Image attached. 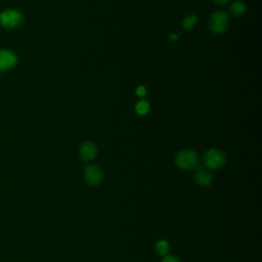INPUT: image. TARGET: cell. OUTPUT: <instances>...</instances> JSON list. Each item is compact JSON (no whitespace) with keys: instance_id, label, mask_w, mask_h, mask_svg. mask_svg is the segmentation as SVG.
<instances>
[{"instance_id":"6","label":"cell","mask_w":262,"mask_h":262,"mask_svg":"<svg viewBox=\"0 0 262 262\" xmlns=\"http://www.w3.org/2000/svg\"><path fill=\"white\" fill-rule=\"evenodd\" d=\"M17 63L18 56L15 52L9 49H0V72L12 70Z\"/></svg>"},{"instance_id":"12","label":"cell","mask_w":262,"mask_h":262,"mask_svg":"<svg viewBox=\"0 0 262 262\" xmlns=\"http://www.w3.org/2000/svg\"><path fill=\"white\" fill-rule=\"evenodd\" d=\"M136 111L139 115H147L150 111V104L147 101H140L136 106Z\"/></svg>"},{"instance_id":"14","label":"cell","mask_w":262,"mask_h":262,"mask_svg":"<svg viewBox=\"0 0 262 262\" xmlns=\"http://www.w3.org/2000/svg\"><path fill=\"white\" fill-rule=\"evenodd\" d=\"M137 93H138V95H139V96L144 97V96L146 95V93H147V89H146V87H145V86H140V87L137 89Z\"/></svg>"},{"instance_id":"7","label":"cell","mask_w":262,"mask_h":262,"mask_svg":"<svg viewBox=\"0 0 262 262\" xmlns=\"http://www.w3.org/2000/svg\"><path fill=\"white\" fill-rule=\"evenodd\" d=\"M194 180L201 186H209L213 181V176L209 169L204 166H198L194 169Z\"/></svg>"},{"instance_id":"13","label":"cell","mask_w":262,"mask_h":262,"mask_svg":"<svg viewBox=\"0 0 262 262\" xmlns=\"http://www.w3.org/2000/svg\"><path fill=\"white\" fill-rule=\"evenodd\" d=\"M161 262H181L177 257L172 256V255H167L165 257H163Z\"/></svg>"},{"instance_id":"8","label":"cell","mask_w":262,"mask_h":262,"mask_svg":"<svg viewBox=\"0 0 262 262\" xmlns=\"http://www.w3.org/2000/svg\"><path fill=\"white\" fill-rule=\"evenodd\" d=\"M97 155V147L91 142L83 143L79 148V156L84 162L92 161Z\"/></svg>"},{"instance_id":"3","label":"cell","mask_w":262,"mask_h":262,"mask_svg":"<svg viewBox=\"0 0 262 262\" xmlns=\"http://www.w3.org/2000/svg\"><path fill=\"white\" fill-rule=\"evenodd\" d=\"M24 22L23 15L15 10H7L0 13V25L6 29L14 30L22 26Z\"/></svg>"},{"instance_id":"15","label":"cell","mask_w":262,"mask_h":262,"mask_svg":"<svg viewBox=\"0 0 262 262\" xmlns=\"http://www.w3.org/2000/svg\"><path fill=\"white\" fill-rule=\"evenodd\" d=\"M213 2L217 6H225V5H227L231 2V0H213Z\"/></svg>"},{"instance_id":"10","label":"cell","mask_w":262,"mask_h":262,"mask_svg":"<svg viewBox=\"0 0 262 262\" xmlns=\"http://www.w3.org/2000/svg\"><path fill=\"white\" fill-rule=\"evenodd\" d=\"M155 251L157 252L158 255L165 257V256H167V255L169 254V252H170V245H169V243H168L167 241L161 240V241H159V242L156 243V245H155Z\"/></svg>"},{"instance_id":"2","label":"cell","mask_w":262,"mask_h":262,"mask_svg":"<svg viewBox=\"0 0 262 262\" xmlns=\"http://www.w3.org/2000/svg\"><path fill=\"white\" fill-rule=\"evenodd\" d=\"M226 154L219 149H210L203 156V164L207 169H219L226 163Z\"/></svg>"},{"instance_id":"16","label":"cell","mask_w":262,"mask_h":262,"mask_svg":"<svg viewBox=\"0 0 262 262\" xmlns=\"http://www.w3.org/2000/svg\"><path fill=\"white\" fill-rule=\"evenodd\" d=\"M169 37H170L171 40H177V39H178V36L175 35V34H171Z\"/></svg>"},{"instance_id":"4","label":"cell","mask_w":262,"mask_h":262,"mask_svg":"<svg viewBox=\"0 0 262 262\" xmlns=\"http://www.w3.org/2000/svg\"><path fill=\"white\" fill-rule=\"evenodd\" d=\"M230 25L228 15L223 11H217L213 13L209 19L210 30L217 35L223 34Z\"/></svg>"},{"instance_id":"5","label":"cell","mask_w":262,"mask_h":262,"mask_svg":"<svg viewBox=\"0 0 262 262\" xmlns=\"http://www.w3.org/2000/svg\"><path fill=\"white\" fill-rule=\"evenodd\" d=\"M84 179L90 186H97L103 182L104 173L102 168L93 163H90L84 168Z\"/></svg>"},{"instance_id":"1","label":"cell","mask_w":262,"mask_h":262,"mask_svg":"<svg viewBox=\"0 0 262 262\" xmlns=\"http://www.w3.org/2000/svg\"><path fill=\"white\" fill-rule=\"evenodd\" d=\"M176 166L183 171H191L199 166V156L192 150H182L175 156Z\"/></svg>"},{"instance_id":"9","label":"cell","mask_w":262,"mask_h":262,"mask_svg":"<svg viewBox=\"0 0 262 262\" xmlns=\"http://www.w3.org/2000/svg\"><path fill=\"white\" fill-rule=\"evenodd\" d=\"M246 5L241 2V0H238V2H235L231 8H230V14L235 17V18H239L241 16H243L246 13Z\"/></svg>"},{"instance_id":"11","label":"cell","mask_w":262,"mask_h":262,"mask_svg":"<svg viewBox=\"0 0 262 262\" xmlns=\"http://www.w3.org/2000/svg\"><path fill=\"white\" fill-rule=\"evenodd\" d=\"M196 23H198V17L194 16V15H189V16H187L183 19L182 27H183L184 30L189 31L195 26Z\"/></svg>"}]
</instances>
